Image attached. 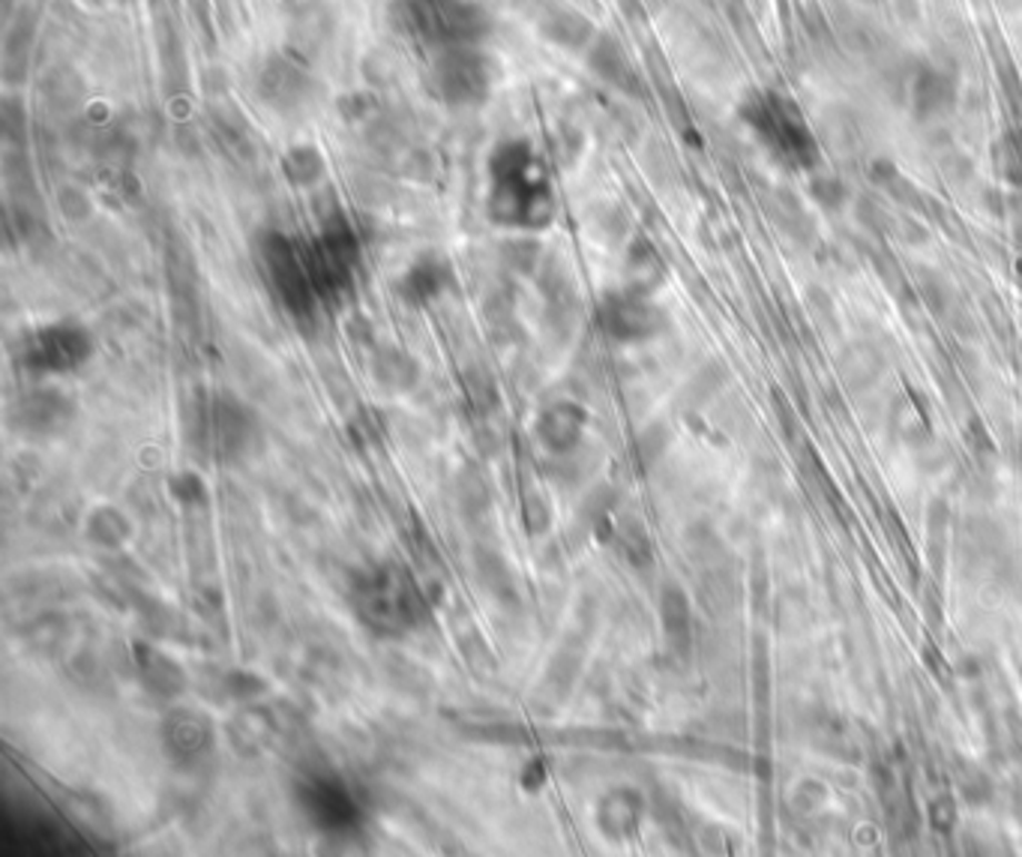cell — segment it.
I'll return each mask as SVG.
<instances>
[{
    "mask_svg": "<svg viewBox=\"0 0 1022 857\" xmlns=\"http://www.w3.org/2000/svg\"><path fill=\"white\" fill-rule=\"evenodd\" d=\"M486 210L495 226L522 231H543L555 219L549 168L528 141H502L489 157Z\"/></svg>",
    "mask_w": 1022,
    "mask_h": 857,
    "instance_id": "6da1fadb",
    "label": "cell"
},
{
    "mask_svg": "<svg viewBox=\"0 0 1022 857\" xmlns=\"http://www.w3.org/2000/svg\"><path fill=\"white\" fill-rule=\"evenodd\" d=\"M390 16L399 33L429 51L480 46L492 30L489 12L477 0H394Z\"/></svg>",
    "mask_w": 1022,
    "mask_h": 857,
    "instance_id": "7a4b0ae2",
    "label": "cell"
},
{
    "mask_svg": "<svg viewBox=\"0 0 1022 857\" xmlns=\"http://www.w3.org/2000/svg\"><path fill=\"white\" fill-rule=\"evenodd\" d=\"M737 114L756 132L758 141L786 166L813 171L822 162V145L806 127L801 109L783 93L750 90L747 97L741 99Z\"/></svg>",
    "mask_w": 1022,
    "mask_h": 857,
    "instance_id": "3957f363",
    "label": "cell"
},
{
    "mask_svg": "<svg viewBox=\"0 0 1022 857\" xmlns=\"http://www.w3.org/2000/svg\"><path fill=\"white\" fill-rule=\"evenodd\" d=\"M355 609L375 632H405L423 618V597L403 567H378L355 585Z\"/></svg>",
    "mask_w": 1022,
    "mask_h": 857,
    "instance_id": "277c9868",
    "label": "cell"
},
{
    "mask_svg": "<svg viewBox=\"0 0 1022 857\" xmlns=\"http://www.w3.org/2000/svg\"><path fill=\"white\" fill-rule=\"evenodd\" d=\"M495 84V63L480 46H453L433 51L429 93L450 109H468L486 102Z\"/></svg>",
    "mask_w": 1022,
    "mask_h": 857,
    "instance_id": "5b68a950",
    "label": "cell"
},
{
    "mask_svg": "<svg viewBox=\"0 0 1022 857\" xmlns=\"http://www.w3.org/2000/svg\"><path fill=\"white\" fill-rule=\"evenodd\" d=\"M258 261L265 270L267 282L295 318H309L318 303V288L309 273L306 249L297 247L279 231H265L258 240Z\"/></svg>",
    "mask_w": 1022,
    "mask_h": 857,
    "instance_id": "8992f818",
    "label": "cell"
},
{
    "mask_svg": "<svg viewBox=\"0 0 1022 857\" xmlns=\"http://www.w3.org/2000/svg\"><path fill=\"white\" fill-rule=\"evenodd\" d=\"M304 249L318 297H336L351 288L355 270L360 265V243L348 219L334 213L315 235L312 243H306Z\"/></svg>",
    "mask_w": 1022,
    "mask_h": 857,
    "instance_id": "52a82bcc",
    "label": "cell"
},
{
    "mask_svg": "<svg viewBox=\"0 0 1022 857\" xmlns=\"http://www.w3.org/2000/svg\"><path fill=\"white\" fill-rule=\"evenodd\" d=\"M93 355V339L79 321H51L21 339V366L28 372L60 375L79 369Z\"/></svg>",
    "mask_w": 1022,
    "mask_h": 857,
    "instance_id": "ba28073f",
    "label": "cell"
},
{
    "mask_svg": "<svg viewBox=\"0 0 1022 857\" xmlns=\"http://www.w3.org/2000/svg\"><path fill=\"white\" fill-rule=\"evenodd\" d=\"M300 804L312 825L327 834H345L360 825V804L355 791L345 786L339 777L330 774H312L300 783Z\"/></svg>",
    "mask_w": 1022,
    "mask_h": 857,
    "instance_id": "9c48e42d",
    "label": "cell"
},
{
    "mask_svg": "<svg viewBox=\"0 0 1022 857\" xmlns=\"http://www.w3.org/2000/svg\"><path fill=\"white\" fill-rule=\"evenodd\" d=\"M597 321L618 342H642L657 336L666 325V316L651 303L648 295L636 291H612L597 306Z\"/></svg>",
    "mask_w": 1022,
    "mask_h": 857,
    "instance_id": "30bf717a",
    "label": "cell"
},
{
    "mask_svg": "<svg viewBox=\"0 0 1022 857\" xmlns=\"http://www.w3.org/2000/svg\"><path fill=\"white\" fill-rule=\"evenodd\" d=\"M956 99H960V84L956 72L947 70V63H917L905 99L917 123L947 118L956 109Z\"/></svg>",
    "mask_w": 1022,
    "mask_h": 857,
    "instance_id": "8fae6325",
    "label": "cell"
},
{
    "mask_svg": "<svg viewBox=\"0 0 1022 857\" xmlns=\"http://www.w3.org/2000/svg\"><path fill=\"white\" fill-rule=\"evenodd\" d=\"M256 88L261 102L282 114L304 109L312 97V79L288 58H270L261 63Z\"/></svg>",
    "mask_w": 1022,
    "mask_h": 857,
    "instance_id": "7c38bea8",
    "label": "cell"
},
{
    "mask_svg": "<svg viewBox=\"0 0 1022 857\" xmlns=\"http://www.w3.org/2000/svg\"><path fill=\"white\" fill-rule=\"evenodd\" d=\"M453 286V270L447 258L426 252L414 261L399 279V297L411 306L433 303L435 297H441Z\"/></svg>",
    "mask_w": 1022,
    "mask_h": 857,
    "instance_id": "4fadbf2b",
    "label": "cell"
},
{
    "mask_svg": "<svg viewBox=\"0 0 1022 857\" xmlns=\"http://www.w3.org/2000/svg\"><path fill=\"white\" fill-rule=\"evenodd\" d=\"M588 63L606 84H615L624 93H639V72L627 58V51L621 49V42L609 33H597V40L591 42Z\"/></svg>",
    "mask_w": 1022,
    "mask_h": 857,
    "instance_id": "5bb4252c",
    "label": "cell"
},
{
    "mask_svg": "<svg viewBox=\"0 0 1022 857\" xmlns=\"http://www.w3.org/2000/svg\"><path fill=\"white\" fill-rule=\"evenodd\" d=\"M836 372H840V381H843L849 390H866V387H873L882 372H885V357L875 346L870 342H852V346H845L836 357Z\"/></svg>",
    "mask_w": 1022,
    "mask_h": 857,
    "instance_id": "9a60e30c",
    "label": "cell"
},
{
    "mask_svg": "<svg viewBox=\"0 0 1022 857\" xmlns=\"http://www.w3.org/2000/svg\"><path fill=\"white\" fill-rule=\"evenodd\" d=\"M582 426H585V411H582L579 405L570 402H558L546 408L537 420V435H540V441L549 447V450H570L576 447L582 435Z\"/></svg>",
    "mask_w": 1022,
    "mask_h": 857,
    "instance_id": "2e32d148",
    "label": "cell"
},
{
    "mask_svg": "<svg viewBox=\"0 0 1022 857\" xmlns=\"http://www.w3.org/2000/svg\"><path fill=\"white\" fill-rule=\"evenodd\" d=\"M540 30L546 40H552L560 49H591V42L597 40V28L591 24L588 16L570 7H558L540 21Z\"/></svg>",
    "mask_w": 1022,
    "mask_h": 857,
    "instance_id": "e0dca14e",
    "label": "cell"
},
{
    "mask_svg": "<svg viewBox=\"0 0 1022 857\" xmlns=\"http://www.w3.org/2000/svg\"><path fill=\"white\" fill-rule=\"evenodd\" d=\"M166 747L175 759H196L210 747V729L198 714L180 710L171 719H166Z\"/></svg>",
    "mask_w": 1022,
    "mask_h": 857,
    "instance_id": "ac0fdd59",
    "label": "cell"
},
{
    "mask_svg": "<svg viewBox=\"0 0 1022 857\" xmlns=\"http://www.w3.org/2000/svg\"><path fill=\"white\" fill-rule=\"evenodd\" d=\"M663 258L648 240H636L627 252V288L636 295H651L663 282Z\"/></svg>",
    "mask_w": 1022,
    "mask_h": 857,
    "instance_id": "d6986e66",
    "label": "cell"
},
{
    "mask_svg": "<svg viewBox=\"0 0 1022 857\" xmlns=\"http://www.w3.org/2000/svg\"><path fill=\"white\" fill-rule=\"evenodd\" d=\"M639 795H633V791H612V795L603 798L601 809H597L601 828L615 839L627 837L639 825Z\"/></svg>",
    "mask_w": 1022,
    "mask_h": 857,
    "instance_id": "ffe728a7",
    "label": "cell"
},
{
    "mask_svg": "<svg viewBox=\"0 0 1022 857\" xmlns=\"http://www.w3.org/2000/svg\"><path fill=\"white\" fill-rule=\"evenodd\" d=\"M214 429H217L219 447L222 450H244V444L252 435V417L244 405L231 402V399H217L214 402Z\"/></svg>",
    "mask_w": 1022,
    "mask_h": 857,
    "instance_id": "44dd1931",
    "label": "cell"
},
{
    "mask_svg": "<svg viewBox=\"0 0 1022 857\" xmlns=\"http://www.w3.org/2000/svg\"><path fill=\"white\" fill-rule=\"evenodd\" d=\"M767 210H771L774 222L783 228V235L797 240V243H810L813 235H816V231H813V222H810V217H806L804 205L797 201L795 192H788V189H780V192H774Z\"/></svg>",
    "mask_w": 1022,
    "mask_h": 857,
    "instance_id": "7402d4cb",
    "label": "cell"
},
{
    "mask_svg": "<svg viewBox=\"0 0 1022 857\" xmlns=\"http://www.w3.org/2000/svg\"><path fill=\"white\" fill-rule=\"evenodd\" d=\"M282 171L295 187H312L325 175V157L312 145H297L282 157Z\"/></svg>",
    "mask_w": 1022,
    "mask_h": 857,
    "instance_id": "603a6c76",
    "label": "cell"
},
{
    "mask_svg": "<svg viewBox=\"0 0 1022 857\" xmlns=\"http://www.w3.org/2000/svg\"><path fill=\"white\" fill-rule=\"evenodd\" d=\"M990 157H993L995 175H999L1004 183L1022 189V136H1016L1013 129L1002 132V136L993 141Z\"/></svg>",
    "mask_w": 1022,
    "mask_h": 857,
    "instance_id": "cb8c5ba5",
    "label": "cell"
},
{
    "mask_svg": "<svg viewBox=\"0 0 1022 857\" xmlns=\"http://www.w3.org/2000/svg\"><path fill=\"white\" fill-rule=\"evenodd\" d=\"M659 611H663V627H666L668 641H672L675 648L687 650L689 606L684 591H678V588H666V591H663V602H659Z\"/></svg>",
    "mask_w": 1022,
    "mask_h": 857,
    "instance_id": "d4e9b609",
    "label": "cell"
},
{
    "mask_svg": "<svg viewBox=\"0 0 1022 857\" xmlns=\"http://www.w3.org/2000/svg\"><path fill=\"white\" fill-rule=\"evenodd\" d=\"M375 372H378V381L387 387H396V390H405V387L414 385V378H417V366L408 355L403 351H396V348H387L378 357V363H375Z\"/></svg>",
    "mask_w": 1022,
    "mask_h": 857,
    "instance_id": "484cf974",
    "label": "cell"
},
{
    "mask_svg": "<svg viewBox=\"0 0 1022 857\" xmlns=\"http://www.w3.org/2000/svg\"><path fill=\"white\" fill-rule=\"evenodd\" d=\"M917 295L926 303V309L933 312V316H947L951 312V303H954V295H951V286L944 282V277H939L935 270L930 267H921L917 270Z\"/></svg>",
    "mask_w": 1022,
    "mask_h": 857,
    "instance_id": "4316f807",
    "label": "cell"
},
{
    "mask_svg": "<svg viewBox=\"0 0 1022 857\" xmlns=\"http://www.w3.org/2000/svg\"><path fill=\"white\" fill-rule=\"evenodd\" d=\"M806 192H810V198L816 201L818 208L825 210H843L845 205H849V187H845V180L836 178V175H827V171L813 175L810 183H806Z\"/></svg>",
    "mask_w": 1022,
    "mask_h": 857,
    "instance_id": "83f0119b",
    "label": "cell"
},
{
    "mask_svg": "<svg viewBox=\"0 0 1022 857\" xmlns=\"http://www.w3.org/2000/svg\"><path fill=\"white\" fill-rule=\"evenodd\" d=\"M726 12L728 21H732V28H735L737 40L744 42V49H750L753 54L762 51V33H758L756 16L750 10L747 0H726Z\"/></svg>",
    "mask_w": 1022,
    "mask_h": 857,
    "instance_id": "f1b7e54d",
    "label": "cell"
},
{
    "mask_svg": "<svg viewBox=\"0 0 1022 857\" xmlns=\"http://www.w3.org/2000/svg\"><path fill=\"white\" fill-rule=\"evenodd\" d=\"M855 219H857V226L866 228V231H870L873 237L891 235V222H894V217H891V213H887V210L870 196L855 198Z\"/></svg>",
    "mask_w": 1022,
    "mask_h": 857,
    "instance_id": "f546056e",
    "label": "cell"
},
{
    "mask_svg": "<svg viewBox=\"0 0 1022 857\" xmlns=\"http://www.w3.org/2000/svg\"><path fill=\"white\" fill-rule=\"evenodd\" d=\"M822 127H825V141L836 145V148H843V145H855L857 139V123L855 114L845 109H825V118H822Z\"/></svg>",
    "mask_w": 1022,
    "mask_h": 857,
    "instance_id": "4dcf8cb0",
    "label": "cell"
},
{
    "mask_svg": "<svg viewBox=\"0 0 1022 857\" xmlns=\"http://www.w3.org/2000/svg\"><path fill=\"white\" fill-rule=\"evenodd\" d=\"M939 175H942L951 187L963 189L965 183H972L974 162L965 157L963 150H944L942 157H939Z\"/></svg>",
    "mask_w": 1022,
    "mask_h": 857,
    "instance_id": "1f68e13d",
    "label": "cell"
},
{
    "mask_svg": "<svg viewBox=\"0 0 1022 857\" xmlns=\"http://www.w3.org/2000/svg\"><path fill=\"white\" fill-rule=\"evenodd\" d=\"M873 265H875V270H879V277H882V282H885V286L891 288V291H894V297H903V300H909V297H912L909 279L903 277V270H900V265H896V258L891 256V252H885V249H875Z\"/></svg>",
    "mask_w": 1022,
    "mask_h": 857,
    "instance_id": "d6a6232c",
    "label": "cell"
},
{
    "mask_svg": "<svg viewBox=\"0 0 1022 857\" xmlns=\"http://www.w3.org/2000/svg\"><path fill=\"white\" fill-rule=\"evenodd\" d=\"M891 235H894L903 247H921V243H926V226L921 222V213L903 210V213L894 217V222H891Z\"/></svg>",
    "mask_w": 1022,
    "mask_h": 857,
    "instance_id": "836d02e7",
    "label": "cell"
},
{
    "mask_svg": "<svg viewBox=\"0 0 1022 857\" xmlns=\"http://www.w3.org/2000/svg\"><path fill=\"white\" fill-rule=\"evenodd\" d=\"M930 821H933L935 830H951V828H954V821H956L954 800L944 798V795H939V798L930 800Z\"/></svg>",
    "mask_w": 1022,
    "mask_h": 857,
    "instance_id": "e575fe53",
    "label": "cell"
},
{
    "mask_svg": "<svg viewBox=\"0 0 1022 857\" xmlns=\"http://www.w3.org/2000/svg\"><path fill=\"white\" fill-rule=\"evenodd\" d=\"M806 303H810V312H813L822 325L836 327L834 300L827 297V291H822V288H810V291H806Z\"/></svg>",
    "mask_w": 1022,
    "mask_h": 857,
    "instance_id": "d590c367",
    "label": "cell"
},
{
    "mask_svg": "<svg viewBox=\"0 0 1022 857\" xmlns=\"http://www.w3.org/2000/svg\"><path fill=\"white\" fill-rule=\"evenodd\" d=\"M896 175H900V168H896L887 157L870 159V166H866V178L873 180L875 187H882V189H885L887 183L896 178Z\"/></svg>",
    "mask_w": 1022,
    "mask_h": 857,
    "instance_id": "8d00e7d4",
    "label": "cell"
},
{
    "mask_svg": "<svg viewBox=\"0 0 1022 857\" xmlns=\"http://www.w3.org/2000/svg\"><path fill=\"white\" fill-rule=\"evenodd\" d=\"M963 791L969 800H986L990 798V779L983 777L981 770H965L963 774Z\"/></svg>",
    "mask_w": 1022,
    "mask_h": 857,
    "instance_id": "74e56055",
    "label": "cell"
},
{
    "mask_svg": "<svg viewBox=\"0 0 1022 857\" xmlns=\"http://www.w3.org/2000/svg\"><path fill=\"white\" fill-rule=\"evenodd\" d=\"M891 7H894L896 21L903 24H914L921 19V0H891Z\"/></svg>",
    "mask_w": 1022,
    "mask_h": 857,
    "instance_id": "f35d334b",
    "label": "cell"
},
{
    "mask_svg": "<svg viewBox=\"0 0 1022 857\" xmlns=\"http://www.w3.org/2000/svg\"><path fill=\"white\" fill-rule=\"evenodd\" d=\"M1011 210H1013V237H1016V247H1020V252H1022V198L1020 196L1011 201Z\"/></svg>",
    "mask_w": 1022,
    "mask_h": 857,
    "instance_id": "ab89813d",
    "label": "cell"
},
{
    "mask_svg": "<svg viewBox=\"0 0 1022 857\" xmlns=\"http://www.w3.org/2000/svg\"><path fill=\"white\" fill-rule=\"evenodd\" d=\"M993 3L1004 16H1020L1022 12V0H993Z\"/></svg>",
    "mask_w": 1022,
    "mask_h": 857,
    "instance_id": "60d3db41",
    "label": "cell"
},
{
    "mask_svg": "<svg viewBox=\"0 0 1022 857\" xmlns=\"http://www.w3.org/2000/svg\"><path fill=\"white\" fill-rule=\"evenodd\" d=\"M855 3H861V7H879L882 0H855Z\"/></svg>",
    "mask_w": 1022,
    "mask_h": 857,
    "instance_id": "b9f144b4",
    "label": "cell"
}]
</instances>
